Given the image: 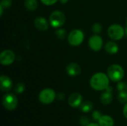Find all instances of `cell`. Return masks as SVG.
Here are the masks:
<instances>
[{
	"mask_svg": "<svg viewBox=\"0 0 127 126\" xmlns=\"http://www.w3.org/2000/svg\"><path fill=\"white\" fill-rule=\"evenodd\" d=\"M57 97L56 92L51 88H45L39 94V100L45 105L52 103Z\"/></svg>",
	"mask_w": 127,
	"mask_h": 126,
	"instance_id": "5b68a950",
	"label": "cell"
},
{
	"mask_svg": "<svg viewBox=\"0 0 127 126\" xmlns=\"http://www.w3.org/2000/svg\"><path fill=\"white\" fill-rule=\"evenodd\" d=\"M90 123V119L86 116L81 117L80 119V124L82 126H87Z\"/></svg>",
	"mask_w": 127,
	"mask_h": 126,
	"instance_id": "484cf974",
	"label": "cell"
},
{
	"mask_svg": "<svg viewBox=\"0 0 127 126\" xmlns=\"http://www.w3.org/2000/svg\"><path fill=\"white\" fill-rule=\"evenodd\" d=\"M119 47L115 42H108L105 45V50L109 54H115L118 52Z\"/></svg>",
	"mask_w": 127,
	"mask_h": 126,
	"instance_id": "5bb4252c",
	"label": "cell"
},
{
	"mask_svg": "<svg viewBox=\"0 0 127 126\" xmlns=\"http://www.w3.org/2000/svg\"><path fill=\"white\" fill-rule=\"evenodd\" d=\"M118 100L121 103H127V92H120L118 95Z\"/></svg>",
	"mask_w": 127,
	"mask_h": 126,
	"instance_id": "ffe728a7",
	"label": "cell"
},
{
	"mask_svg": "<svg viewBox=\"0 0 127 126\" xmlns=\"http://www.w3.org/2000/svg\"><path fill=\"white\" fill-rule=\"evenodd\" d=\"M103 39L97 34L92 36L89 39V45L90 48L94 51H99L103 47Z\"/></svg>",
	"mask_w": 127,
	"mask_h": 126,
	"instance_id": "9c48e42d",
	"label": "cell"
},
{
	"mask_svg": "<svg viewBox=\"0 0 127 126\" xmlns=\"http://www.w3.org/2000/svg\"><path fill=\"white\" fill-rule=\"evenodd\" d=\"M90 85L94 90L104 91L109 85V78L104 73H96L90 79Z\"/></svg>",
	"mask_w": 127,
	"mask_h": 126,
	"instance_id": "6da1fadb",
	"label": "cell"
},
{
	"mask_svg": "<svg viewBox=\"0 0 127 126\" xmlns=\"http://www.w3.org/2000/svg\"><path fill=\"white\" fill-rule=\"evenodd\" d=\"M108 35L115 41L120 40L125 35V29L118 24H113L108 29Z\"/></svg>",
	"mask_w": 127,
	"mask_h": 126,
	"instance_id": "277c9868",
	"label": "cell"
},
{
	"mask_svg": "<svg viewBox=\"0 0 127 126\" xmlns=\"http://www.w3.org/2000/svg\"><path fill=\"white\" fill-rule=\"evenodd\" d=\"M124 68L118 64L111 65L107 69V75L113 82H120L124 77Z\"/></svg>",
	"mask_w": 127,
	"mask_h": 126,
	"instance_id": "7a4b0ae2",
	"label": "cell"
},
{
	"mask_svg": "<svg viewBox=\"0 0 127 126\" xmlns=\"http://www.w3.org/2000/svg\"><path fill=\"white\" fill-rule=\"evenodd\" d=\"M42 3H43L45 5H52L55 4L58 0H40Z\"/></svg>",
	"mask_w": 127,
	"mask_h": 126,
	"instance_id": "4316f807",
	"label": "cell"
},
{
	"mask_svg": "<svg viewBox=\"0 0 127 126\" xmlns=\"http://www.w3.org/2000/svg\"><path fill=\"white\" fill-rule=\"evenodd\" d=\"M15 60V54L10 50H4L0 54V63L3 65H10Z\"/></svg>",
	"mask_w": 127,
	"mask_h": 126,
	"instance_id": "ba28073f",
	"label": "cell"
},
{
	"mask_svg": "<svg viewBox=\"0 0 127 126\" xmlns=\"http://www.w3.org/2000/svg\"><path fill=\"white\" fill-rule=\"evenodd\" d=\"M113 100L112 92L107 91L105 90V91L100 95V101L103 105H109Z\"/></svg>",
	"mask_w": 127,
	"mask_h": 126,
	"instance_id": "2e32d148",
	"label": "cell"
},
{
	"mask_svg": "<svg viewBox=\"0 0 127 126\" xmlns=\"http://www.w3.org/2000/svg\"><path fill=\"white\" fill-rule=\"evenodd\" d=\"M34 26L36 29L41 31H45L48 28V23L45 18L39 16L35 19L33 22Z\"/></svg>",
	"mask_w": 127,
	"mask_h": 126,
	"instance_id": "4fadbf2b",
	"label": "cell"
},
{
	"mask_svg": "<svg viewBox=\"0 0 127 126\" xmlns=\"http://www.w3.org/2000/svg\"><path fill=\"white\" fill-rule=\"evenodd\" d=\"M24 5L28 10H35L37 8L38 2L37 0H25Z\"/></svg>",
	"mask_w": 127,
	"mask_h": 126,
	"instance_id": "ac0fdd59",
	"label": "cell"
},
{
	"mask_svg": "<svg viewBox=\"0 0 127 126\" xmlns=\"http://www.w3.org/2000/svg\"><path fill=\"white\" fill-rule=\"evenodd\" d=\"M25 84L22 82H18L14 88L15 93L18 94L23 93L25 91Z\"/></svg>",
	"mask_w": 127,
	"mask_h": 126,
	"instance_id": "d6986e66",
	"label": "cell"
},
{
	"mask_svg": "<svg viewBox=\"0 0 127 126\" xmlns=\"http://www.w3.org/2000/svg\"><path fill=\"white\" fill-rule=\"evenodd\" d=\"M68 105L72 108H77L80 107L83 102V97L80 93L75 92L71 94L68 100Z\"/></svg>",
	"mask_w": 127,
	"mask_h": 126,
	"instance_id": "8fae6325",
	"label": "cell"
},
{
	"mask_svg": "<svg viewBox=\"0 0 127 126\" xmlns=\"http://www.w3.org/2000/svg\"><path fill=\"white\" fill-rule=\"evenodd\" d=\"M123 114L124 116L125 117V118L127 119V102L125 104L124 107V109H123Z\"/></svg>",
	"mask_w": 127,
	"mask_h": 126,
	"instance_id": "83f0119b",
	"label": "cell"
},
{
	"mask_svg": "<svg viewBox=\"0 0 127 126\" xmlns=\"http://www.w3.org/2000/svg\"><path fill=\"white\" fill-rule=\"evenodd\" d=\"M66 72L67 74L71 76H78L80 72H81V68L80 66L74 62H71L69 63L67 66H66Z\"/></svg>",
	"mask_w": 127,
	"mask_h": 126,
	"instance_id": "7c38bea8",
	"label": "cell"
},
{
	"mask_svg": "<svg viewBox=\"0 0 127 126\" xmlns=\"http://www.w3.org/2000/svg\"><path fill=\"white\" fill-rule=\"evenodd\" d=\"M87 126H100V125L95 123H90Z\"/></svg>",
	"mask_w": 127,
	"mask_h": 126,
	"instance_id": "f546056e",
	"label": "cell"
},
{
	"mask_svg": "<svg viewBox=\"0 0 127 126\" xmlns=\"http://www.w3.org/2000/svg\"><path fill=\"white\" fill-rule=\"evenodd\" d=\"M102 29H103L102 25H101L100 23H97V22L95 23V24L93 25V26H92V31H93V33H95V34L100 33L102 31Z\"/></svg>",
	"mask_w": 127,
	"mask_h": 126,
	"instance_id": "603a6c76",
	"label": "cell"
},
{
	"mask_svg": "<svg viewBox=\"0 0 127 126\" xmlns=\"http://www.w3.org/2000/svg\"><path fill=\"white\" fill-rule=\"evenodd\" d=\"M13 88V81L10 77L5 75L0 76V89L3 92H8Z\"/></svg>",
	"mask_w": 127,
	"mask_h": 126,
	"instance_id": "30bf717a",
	"label": "cell"
},
{
	"mask_svg": "<svg viewBox=\"0 0 127 126\" xmlns=\"http://www.w3.org/2000/svg\"><path fill=\"white\" fill-rule=\"evenodd\" d=\"M65 22V15L60 10L53 11L49 16V23L51 27L59 28Z\"/></svg>",
	"mask_w": 127,
	"mask_h": 126,
	"instance_id": "3957f363",
	"label": "cell"
},
{
	"mask_svg": "<svg viewBox=\"0 0 127 126\" xmlns=\"http://www.w3.org/2000/svg\"><path fill=\"white\" fill-rule=\"evenodd\" d=\"M57 99L59 100H63V99L65 98V94L63 93H60L57 96Z\"/></svg>",
	"mask_w": 127,
	"mask_h": 126,
	"instance_id": "f1b7e54d",
	"label": "cell"
},
{
	"mask_svg": "<svg viewBox=\"0 0 127 126\" xmlns=\"http://www.w3.org/2000/svg\"><path fill=\"white\" fill-rule=\"evenodd\" d=\"M117 89L119 92H127V83L124 82H118L117 85Z\"/></svg>",
	"mask_w": 127,
	"mask_h": 126,
	"instance_id": "7402d4cb",
	"label": "cell"
},
{
	"mask_svg": "<svg viewBox=\"0 0 127 126\" xmlns=\"http://www.w3.org/2000/svg\"><path fill=\"white\" fill-rule=\"evenodd\" d=\"M84 40V33L80 29H74L70 32L68 36V42L72 46H79Z\"/></svg>",
	"mask_w": 127,
	"mask_h": 126,
	"instance_id": "52a82bcc",
	"label": "cell"
},
{
	"mask_svg": "<svg viewBox=\"0 0 127 126\" xmlns=\"http://www.w3.org/2000/svg\"><path fill=\"white\" fill-rule=\"evenodd\" d=\"M60 2L62 3V4H65V3H67L69 0H60Z\"/></svg>",
	"mask_w": 127,
	"mask_h": 126,
	"instance_id": "1f68e13d",
	"label": "cell"
},
{
	"mask_svg": "<svg viewBox=\"0 0 127 126\" xmlns=\"http://www.w3.org/2000/svg\"><path fill=\"white\" fill-rule=\"evenodd\" d=\"M12 4V0H1L0 6H1L4 9L9 8Z\"/></svg>",
	"mask_w": 127,
	"mask_h": 126,
	"instance_id": "d4e9b609",
	"label": "cell"
},
{
	"mask_svg": "<svg viewBox=\"0 0 127 126\" xmlns=\"http://www.w3.org/2000/svg\"><path fill=\"white\" fill-rule=\"evenodd\" d=\"M92 119H93V120L94 121H95V122H97L98 123V121L100 120V119L101 118V117L103 116V114L99 111H93V113H92Z\"/></svg>",
	"mask_w": 127,
	"mask_h": 126,
	"instance_id": "cb8c5ba5",
	"label": "cell"
},
{
	"mask_svg": "<svg viewBox=\"0 0 127 126\" xmlns=\"http://www.w3.org/2000/svg\"><path fill=\"white\" fill-rule=\"evenodd\" d=\"M2 105L8 111H13L18 105V99L15 94L11 93L5 94L2 97Z\"/></svg>",
	"mask_w": 127,
	"mask_h": 126,
	"instance_id": "8992f818",
	"label": "cell"
},
{
	"mask_svg": "<svg viewBox=\"0 0 127 126\" xmlns=\"http://www.w3.org/2000/svg\"><path fill=\"white\" fill-rule=\"evenodd\" d=\"M80 108L83 113H89L93 109V104L90 101H85L82 102L80 106Z\"/></svg>",
	"mask_w": 127,
	"mask_h": 126,
	"instance_id": "e0dca14e",
	"label": "cell"
},
{
	"mask_svg": "<svg viewBox=\"0 0 127 126\" xmlns=\"http://www.w3.org/2000/svg\"><path fill=\"white\" fill-rule=\"evenodd\" d=\"M125 34L127 36V27H126V28H125Z\"/></svg>",
	"mask_w": 127,
	"mask_h": 126,
	"instance_id": "d6a6232c",
	"label": "cell"
},
{
	"mask_svg": "<svg viewBox=\"0 0 127 126\" xmlns=\"http://www.w3.org/2000/svg\"></svg>",
	"mask_w": 127,
	"mask_h": 126,
	"instance_id": "836d02e7",
	"label": "cell"
},
{
	"mask_svg": "<svg viewBox=\"0 0 127 126\" xmlns=\"http://www.w3.org/2000/svg\"><path fill=\"white\" fill-rule=\"evenodd\" d=\"M3 10H4V8H3L1 6H0V16H2V14H3Z\"/></svg>",
	"mask_w": 127,
	"mask_h": 126,
	"instance_id": "4dcf8cb0",
	"label": "cell"
},
{
	"mask_svg": "<svg viewBox=\"0 0 127 126\" xmlns=\"http://www.w3.org/2000/svg\"><path fill=\"white\" fill-rule=\"evenodd\" d=\"M100 126H114L115 121L113 118L109 115H103L98 121Z\"/></svg>",
	"mask_w": 127,
	"mask_h": 126,
	"instance_id": "9a60e30c",
	"label": "cell"
},
{
	"mask_svg": "<svg viewBox=\"0 0 127 126\" xmlns=\"http://www.w3.org/2000/svg\"><path fill=\"white\" fill-rule=\"evenodd\" d=\"M55 34H56V36H57L58 39H63L65 37V36H66V31H65V29L60 28V29H57L55 31Z\"/></svg>",
	"mask_w": 127,
	"mask_h": 126,
	"instance_id": "44dd1931",
	"label": "cell"
}]
</instances>
